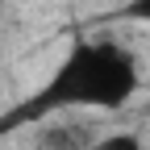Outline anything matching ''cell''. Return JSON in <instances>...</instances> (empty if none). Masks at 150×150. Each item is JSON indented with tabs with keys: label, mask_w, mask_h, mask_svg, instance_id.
I'll use <instances>...</instances> for the list:
<instances>
[{
	"label": "cell",
	"mask_w": 150,
	"mask_h": 150,
	"mask_svg": "<svg viewBox=\"0 0 150 150\" xmlns=\"http://www.w3.org/2000/svg\"><path fill=\"white\" fill-rule=\"evenodd\" d=\"M138 88H142V67L134 50H125L112 38H79L54 63L42 88L29 100H21L13 117L0 125L13 129V125L71 117V112H117L138 96Z\"/></svg>",
	"instance_id": "6da1fadb"
},
{
	"label": "cell",
	"mask_w": 150,
	"mask_h": 150,
	"mask_svg": "<svg viewBox=\"0 0 150 150\" xmlns=\"http://www.w3.org/2000/svg\"><path fill=\"white\" fill-rule=\"evenodd\" d=\"M121 17H129V21H142V25H150V0H125V4H121Z\"/></svg>",
	"instance_id": "3957f363"
},
{
	"label": "cell",
	"mask_w": 150,
	"mask_h": 150,
	"mask_svg": "<svg viewBox=\"0 0 150 150\" xmlns=\"http://www.w3.org/2000/svg\"><path fill=\"white\" fill-rule=\"evenodd\" d=\"M83 150H146L138 134H125V129H117V134H100V138H92Z\"/></svg>",
	"instance_id": "7a4b0ae2"
}]
</instances>
